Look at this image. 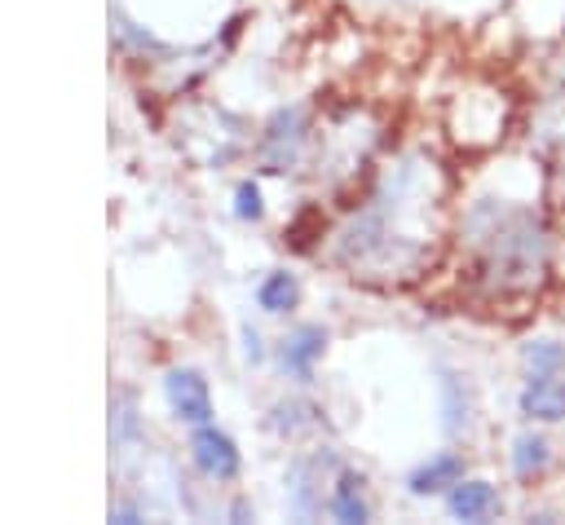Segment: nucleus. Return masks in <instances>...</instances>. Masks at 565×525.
<instances>
[{"instance_id":"f257e3e1","label":"nucleus","mask_w":565,"mask_h":525,"mask_svg":"<svg viewBox=\"0 0 565 525\" xmlns=\"http://www.w3.org/2000/svg\"><path fill=\"white\" fill-rule=\"evenodd\" d=\"M472 278L490 300L516 304L543 291L552 274V234L543 216L525 203H481L468 212Z\"/></svg>"},{"instance_id":"f03ea898","label":"nucleus","mask_w":565,"mask_h":525,"mask_svg":"<svg viewBox=\"0 0 565 525\" xmlns=\"http://www.w3.org/2000/svg\"><path fill=\"white\" fill-rule=\"evenodd\" d=\"M190 454H194V463L207 472V476H216V481H234L238 476V446L221 432V428H212V424H199L194 428V437H190Z\"/></svg>"},{"instance_id":"7ed1b4c3","label":"nucleus","mask_w":565,"mask_h":525,"mask_svg":"<svg viewBox=\"0 0 565 525\" xmlns=\"http://www.w3.org/2000/svg\"><path fill=\"white\" fill-rule=\"evenodd\" d=\"M163 388H168V406L177 410V419H185L194 428L212 419V393L199 371H168Z\"/></svg>"},{"instance_id":"20e7f679","label":"nucleus","mask_w":565,"mask_h":525,"mask_svg":"<svg viewBox=\"0 0 565 525\" xmlns=\"http://www.w3.org/2000/svg\"><path fill=\"white\" fill-rule=\"evenodd\" d=\"M521 415L534 424H561L565 419V379L530 375V384L521 388Z\"/></svg>"},{"instance_id":"39448f33","label":"nucleus","mask_w":565,"mask_h":525,"mask_svg":"<svg viewBox=\"0 0 565 525\" xmlns=\"http://www.w3.org/2000/svg\"><path fill=\"white\" fill-rule=\"evenodd\" d=\"M503 503H499V490L490 485V481H455L450 490H446V512L455 516V521H490L494 512H499Z\"/></svg>"},{"instance_id":"423d86ee","label":"nucleus","mask_w":565,"mask_h":525,"mask_svg":"<svg viewBox=\"0 0 565 525\" xmlns=\"http://www.w3.org/2000/svg\"><path fill=\"white\" fill-rule=\"evenodd\" d=\"M455 481H463V454L459 450H441L428 463H419L411 472V494H441Z\"/></svg>"},{"instance_id":"0eeeda50","label":"nucleus","mask_w":565,"mask_h":525,"mask_svg":"<svg viewBox=\"0 0 565 525\" xmlns=\"http://www.w3.org/2000/svg\"><path fill=\"white\" fill-rule=\"evenodd\" d=\"M322 349H327V335H322L318 326H300V331H291V335L282 340V366L305 379V375L313 371V362L322 357Z\"/></svg>"},{"instance_id":"6e6552de","label":"nucleus","mask_w":565,"mask_h":525,"mask_svg":"<svg viewBox=\"0 0 565 525\" xmlns=\"http://www.w3.org/2000/svg\"><path fill=\"white\" fill-rule=\"evenodd\" d=\"M331 516L344 521V525H362L371 516L366 499H362V476L353 472H340V481L331 485Z\"/></svg>"},{"instance_id":"1a4fd4ad","label":"nucleus","mask_w":565,"mask_h":525,"mask_svg":"<svg viewBox=\"0 0 565 525\" xmlns=\"http://www.w3.org/2000/svg\"><path fill=\"white\" fill-rule=\"evenodd\" d=\"M547 459H552L547 437H539V432H521V437L512 441V472H516L521 481H530L534 472H543Z\"/></svg>"},{"instance_id":"9d476101","label":"nucleus","mask_w":565,"mask_h":525,"mask_svg":"<svg viewBox=\"0 0 565 525\" xmlns=\"http://www.w3.org/2000/svg\"><path fill=\"white\" fill-rule=\"evenodd\" d=\"M296 296H300V287H296V278H291L287 269L265 274L260 287H256V304H260L265 313H287V309L296 304Z\"/></svg>"},{"instance_id":"9b49d317","label":"nucleus","mask_w":565,"mask_h":525,"mask_svg":"<svg viewBox=\"0 0 565 525\" xmlns=\"http://www.w3.org/2000/svg\"><path fill=\"white\" fill-rule=\"evenodd\" d=\"M521 362L530 375H561L565 371V344L556 340H534L521 349Z\"/></svg>"},{"instance_id":"f8f14e48","label":"nucleus","mask_w":565,"mask_h":525,"mask_svg":"<svg viewBox=\"0 0 565 525\" xmlns=\"http://www.w3.org/2000/svg\"><path fill=\"white\" fill-rule=\"evenodd\" d=\"M238 216L247 221V216H260V194H256V185H238Z\"/></svg>"}]
</instances>
